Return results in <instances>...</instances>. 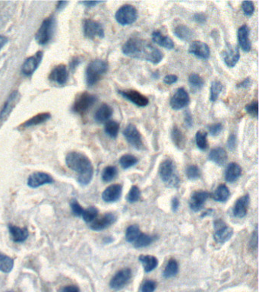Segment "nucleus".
Here are the masks:
<instances>
[{
	"label": "nucleus",
	"instance_id": "34",
	"mask_svg": "<svg viewBox=\"0 0 259 292\" xmlns=\"http://www.w3.org/2000/svg\"><path fill=\"white\" fill-rule=\"evenodd\" d=\"M229 195H230V192H229L227 186L221 184L217 188L216 190L212 195V197L216 201L222 203V202H226L229 199Z\"/></svg>",
	"mask_w": 259,
	"mask_h": 292
},
{
	"label": "nucleus",
	"instance_id": "1",
	"mask_svg": "<svg viewBox=\"0 0 259 292\" xmlns=\"http://www.w3.org/2000/svg\"><path fill=\"white\" fill-rule=\"evenodd\" d=\"M125 55L139 60H146L153 64H158L164 58L163 53L151 43L143 39L132 37L122 46Z\"/></svg>",
	"mask_w": 259,
	"mask_h": 292
},
{
	"label": "nucleus",
	"instance_id": "15",
	"mask_svg": "<svg viewBox=\"0 0 259 292\" xmlns=\"http://www.w3.org/2000/svg\"><path fill=\"white\" fill-rule=\"evenodd\" d=\"M54 182L52 177L43 172H35L30 175L28 180V185L31 188H37L43 185L49 184Z\"/></svg>",
	"mask_w": 259,
	"mask_h": 292
},
{
	"label": "nucleus",
	"instance_id": "24",
	"mask_svg": "<svg viewBox=\"0 0 259 292\" xmlns=\"http://www.w3.org/2000/svg\"><path fill=\"white\" fill-rule=\"evenodd\" d=\"M238 40L242 50L245 52L251 51L252 45L249 40V29L247 26H241L238 31Z\"/></svg>",
	"mask_w": 259,
	"mask_h": 292
},
{
	"label": "nucleus",
	"instance_id": "56",
	"mask_svg": "<svg viewBox=\"0 0 259 292\" xmlns=\"http://www.w3.org/2000/svg\"><path fill=\"white\" fill-rule=\"evenodd\" d=\"M194 19H195V21H196L197 23H198V24H204V23L206 22L207 18H206L204 14L196 13L194 15Z\"/></svg>",
	"mask_w": 259,
	"mask_h": 292
},
{
	"label": "nucleus",
	"instance_id": "6",
	"mask_svg": "<svg viewBox=\"0 0 259 292\" xmlns=\"http://www.w3.org/2000/svg\"><path fill=\"white\" fill-rule=\"evenodd\" d=\"M97 99L94 94L88 92L81 94L74 101L72 110L74 113L84 114L97 102Z\"/></svg>",
	"mask_w": 259,
	"mask_h": 292
},
{
	"label": "nucleus",
	"instance_id": "55",
	"mask_svg": "<svg viewBox=\"0 0 259 292\" xmlns=\"http://www.w3.org/2000/svg\"><path fill=\"white\" fill-rule=\"evenodd\" d=\"M237 145V138L234 134H231L228 138L227 146L229 150L234 151Z\"/></svg>",
	"mask_w": 259,
	"mask_h": 292
},
{
	"label": "nucleus",
	"instance_id": "18",
	"mask_svg": "<svg viewBox=\"0 0 259 292\" xmlns=\"http://www.w3.org/2000/svg\"><path fill=\"white\" fill-rule=\"evenodd\" d=\"M19 100L20 94L18 91H14L10 94V96L8 98V100L6 101L1 113H0V119L2 120H5L6 118H8V116L12 113V110L16 106Z\"/></svg>",
	"mask_w": 259,
	"mask_h": 292
},
{
	"label": "nucleus",
	"instance_id": "32",
	"mask_svg": "<svg viewBox=\"0 0 259 292\" xmlns=\"http://www.w3.org/2000/svg\"><path fill=\"white\" fill-rule=\"evenodd\" d=\"M173 33L178 38L184 41H189L193 37V32L192 29L184 25H179L173 31Z\"/></svg>",
	"mask_w": 259,
	"mask_h": 292
},
{
	"label": "nucleus",
	"instance_id": "12",
	"mask_svg": "<svg viewBox=\"0 0 259 292\" xmlns=\"http://www.w3.org/2000/svg\"><path fill=\"white\" fill-rule=\"evenodd\" d=\"M190 102L189 94L184 88H178L170 100V106L173 110H179L186 108Z\"/></svg>",
	"mask_w": 259,
	"mask_h": 292
},
{
	"label": "nucleus",
	"instance_id": "21",
	"mask_svg": "<svg viewBox=\"0 0 259 292\" xmlns=\"http://www.w3.org/2000/svg\"><path fill=\"white\" fill-rule=\"evenodd\" d=\"M122 187L119 184H113L108 186L102 194V199L107 203H114L120 199Z\"/></svg>",
	"mask_w": 259,
	"mask_h": 292
},
{
	"label": "nucleus",
	"instance_id": "47",
	"mask_svg": "<svg viewBox=\"0 0 259 292\" xmlns=\"http://www.w3.org/2000/svg\"><path fill=\"white\" fill-rule=\"evenodd\" d=\"M141 192L140 189L138 186H132L131 189H130V192L128 194V197H127V200L130 203H133L137 202L138 200L140 199Z\"/></svg>",
	"mask_w": 259,
	"mask_h": 292
},
{
	"label": "nucleus",
	"instance_id": "20",
	"mask_svg": "<svg viewBox=\"0 0 259 292\" xmlns=\"http://www.w3.org/2000/svg\"><path fill=\"white\" fill-rule=\"evenodd\" d=\"M67 68L65 65L61 64L56 66L49 75V79L60 85H63L68 81Z\"/></svg>",
	"mask_w": 259,
	"mask_h": 292
},
{
	"label": "nucleus",
	"instance_id": "3",
	"mask_svg": "<svg viewBox=\"0 0 259 292\" xmlns=\"http://www.w3.org/2000/svg\"><path fill=\"white\" fill-rule=\"evenodd\" d=\"M108 65L103 60H96L88 65L86 69V82L88 86L95 85L107 72Z\"/></svg>",
	"mask_w": 259,
	"mask_h": 292
},
{
	"label": "nucleus",
	"instance_id": "59",
	"mask_svg": "<svg viewBox=\"0 0 259 292\" xmlns=\"http://www.w3.org/2000/svg\"><path fill=\"white\" fill-rule=\"evenodd\" d=\"M179 201L176 197V198L173 199V201H172V208H173V210L174 211V212H176L177 209H179Z\"/></svg>",
	"mask_w": 259,
	"mask_h": 292
},
{
	"label": "nucleus",
	"instance_id": "51",
	"mask_svg": "<svg viewBox=\"0 0 259 292\" xmlns=\"http://www.w3.org/2000/svg\"><path fill=\"white\" fill-rule=\"evenodd\" d=\"M157 283L154 281L148 280L143 284L142 292H153L156 289Z\"/></svg>",
	"mask_w": 259,
	"mask_h": 292
},
{
	"label": "nucleus",
	"instance_id": "2",
	"mask_svg": "<svg viewBox=\"0 0 259 292\" xmlns=\"http://www.w3.org/2000/svg\"><path fill=\"white\" fill-rule=\"evenodd\" d=\"M66 162L68 167L76 172L77 181L82 185L89 184L93 178L94 168L89 158L81 152H69L66 155Z\"/></svg>",
	"mask_w": 259,
	"mask_h": 292
},
{
	"label": "nucleus",
	"instance_id": "8",
	"mask_svg": "<svg viewBox=\"0 0 259 292\" xmlns=\"http://www.w3.org/2000/svg\"><path fill=\"white\" fill-rule=\"evenodd\" d=\"M215 239L218 243L224 244L229 240L234 234V230L227 226L221 219L215 222Z\"/></svg>",
	"mask_w": 259,
	"mask_h": 292
},
{
	"label": "nucleus",
	"instance_id": "23",
	"mask_svg": "<svg viewBox=\"0 0 259 292\" xmlns=\"http://www.w3.org/2000/svg\"><path fill=\"white\" fill-rule=\"evenodd\" d=\"M249 202H250V199H249V196L248 194L239 199L236 203L235 206H234V216L240 218H244L247 214Z\"/></svg>",
	"mask_w": 259,
	"mask_h": 292
},
{
	"label": "nucleus",
	"instance_id": "4",
	"mask_svg": "<svg viewBox=\"0 0 259 292\" xmlns=\"http://www.w3.org/2000/svg\"><path fill=\"white\" fill-rule=\"evenodd\" d=\"M55 28V20L53 17L46 18L37 31L35 39L39 44L44 45L52 38Z\"/></svg>",
	"mask_w": 259,
	"mask_h": 292
},
{
	"label": "nucleus",
	"instance_id": "53",
	"mask_svg": "<svg viewBox=\"0 0 259 292\" xmlns=\"http://www.w3.org/2000/svg\"><path fill=\"white\" fill-rule=\"evenodd\" d=\"M184 122L186 127H191L193 124V119H192V113L189 110H186L185 115H184Z\"/></svg>",
	"mask_w": 259,
	"mask_h": 292
},
{
	"label": "nucleus",
	"instance_id": "45",
	"mask_svg": "<svg viewBox=\"0 0 259 292\" xmlns=\"http://www.w3.org/2000/svg\"><path fill=\"white\" fill-rule=\"evenodd\" d=\"M207 133L203 131L197 132L195 139H196V145L198 149L201 150H206L209 143H208Z\"/></svg>",
	"mask_w": 259,
	"mask_h": 292
},
{
	"label": "nucleus",
	"instance_id": "39",
	"mask_svg": "<svg viewBox=\"0 0 259 292\" xmlns=\"http://www.w3.org/2000/svg\"><path fill=\"white\" fill-rule=\"evenodd\" d=\"M153 241V237L149 236L148 234L141 233L139 237H137V239L135 240L133 245H134L135 248H145V247L150 245Z\"/></svg>",
	"mask_w": 259,
	"mask_h": 292
},
{
	"label": "nucleus",
	"instance_id": "52",
	"mask_svg": "<svg viewBox=\"0 0 259 292\" xmlns=\"http://www.w3.org/2000/svg\"><path fill=\"white\" fill-rule=\"evenodd\" d=\"M223 130V126L221 124H212L209 127V132L212 136H218Z\"/></svg>",
	"mask_w": 259,
	"mask_h": 292
},
{
	"label": "nucleus",
	"instance_id": "33",
	"mask_svg": "<svg viewBox=\"0 0 259 292\" xmlns=\"http://www.w3.org/2000/svg\"><path fill=\"white\" fill-rule=\"evenodd\" d=\"M171 138L173 144L179 149H184L186 145V139L181 130L177 127H173L171 132Z\"/></svg>",
	"mask_w": 259,
	"mask_h": 292
},
{
	"label": "nucleus",
	"instance_id": "19",
	"mask_svg": "<svg viewBox=\"0 0 259 292\" xmlns=\"http://www.w3.org/2000/svg\"><path fill=\"white\" fill-rule=\"evenodd\" d=\"M223 60L229 68L234 67L240 58V51L237 46L229 45L223 53Z\"/></svg>",
	"mask_w": 259,
	"mask_h": 292
},
{
	"label": "nucleus",
	"instance_id": "60",
	"mask_svg": "<svg viewBox=\"0 0 259 292\" xmlns=\"http://www.w3.org/2000/svg\"><path fill=\"white\" fill-rule=\"evenodd\" d=\"M102 2H98V1H87V2H82L83 4H85V6H88V7H94L96 5L99 4V3H101Z\"/></svg>",
	"mask_w": 259,
	"mask_h": 292
},
{
	"label": "nucleus",
	"instance_id": "29",
	"mask_svg": "<svg viewBox=\"0 0 259 292\" xmlns=\"http://www.w3.org/2000/svg\"><path fill=\"white\" fill-rule=\"evenodd\" d=\"M152 39L153 41L156 43L157 44L160 45L162 47L166 48V49L172 50L174 48V43L171 38L167 36H164L163 34L158 31H155L152 34Z\"/></svg>",
	"mask_w": 259,
	"mask_h": 292
},
{
	"label": "nucleus",
	"instance_id": "28",
	"mask_svg": "<svg viewBox=\"0 0 259 292\" xmlns=\"http://www.w3.org/2000/svg\"><path fill=\"white\" fill-rule=\"evenodd\" d=\"M113 109H112L110 105L103 104L96 111L95 115H94V119L99 124H103V123L108 122V119L113 115Z\"/></svg>",
	"mask_w": 259,
	"mask_h": 292
},
{
	"label": "nucleus",
	"instance_id": "37",
	"mask_svg": "<svg viewBox=\"0 0 259 292\" xmlns=\"http://www.w3.org/2000/svg\"><path fill=\"white\" fill-rule=\"evenodd\" d=\"M189 85L193 91H199L204 86V80L199 75L192 73L189 76Z\"/></svg>",
	"mask_w": 259,
	"mask_h": 292
},
{
	"label": "nucleus",
	"instance_id": "40",
	"mask_svg": "<svg viewBox=\"0 0 259 292\" xmlns=\"http://www.w3.org/2000/svg\"><path fill=\"white\" fill-rule=\"evenodd\" d=\"M141 233L142 232L138 225H130L125 231V239L130 243H134L135 240L137 239Z\"/></svg>",
	"mask_w": 259,
	"mask_h": 292
},
{
	"label": "nucleus",
	"instance_id": "38",
	"mask_svg": "<svg viewBox=\"0 0 259 292\" xmlns=\"http://www.w3.org/2000/svg\"><path fill=\"white\" fill-rule=\"evenodd\" d=\"M105 130L108 136L115 139L117 137L118 133H119V124L116 121H108L105 124Z\"/></svg>",
	"mask_w": 259,
	"mask_h": 292
},
{
	"label": "nucleus",
	"instance_id": "46",
	"mask_svg": "<svg viewBox=\"0 0 259 292\" xmlns=\"http://www.w3.org/2000/svg\"><path fill=\"white\" fill-rule=\"evenodd\" d=\"M186 176L189 180L194 181V180H196L200 178V176H201V171L196 165H189L186 168Z\"/></svg>",
	"mask_w": 259,
	"mask_h": 292
},
{
	"label": "nucleus",
	"instance_id": "17",
	"mask_svg": "<svg viewBox=\"0 0 259 292\" xmlns=\"http://www.w3.org/2000/svg\"><path fill=\"white\" fill-rule=\"evenodd\" d=\"M43 58V53L39 51L35 55L29 57L22 66V72L26 76H31L35 72Z\"/></svg>",
	"mask_w": 259,
	"mask_h": 292
},
{
	"label": "nucleus",
	"instance_id": "58",
	"mask_svg": "<svg viewBox=\"0 0 259 292\" xmlns=\"http://www.w3.org/2000/svg\"><path fill=\"white\" fill-rule=\"evenodd\" d=\"M63 292H80L79 288L75 285H69L63 288Z\"/></svg>",
	"mask_w": 259,
	"mask_h": 292
},
{
	"label": "nucleus",
	"instance_id": "49",
	"mask_svg": "<svg viewBox=\"0 0 259 292\" xmlns=\"http://www.w3.org/2000/svg\"><path fill=\"white\" fill-rule=\"evenodd\" d=\"M71 209H72V213L76 217L82 216V213H83L84 209L81 206V205L77 203V200H72L70 203Z\"/></svg>",
	"mask_w": 259,
	"mask_h": 292
},
{
	"label": "nucleus",
	"instance_id": "35",
	"mask_svg": "<svg viewBox=\"0 0 259 292\" xmlns=\"http://www.w3.org/2000/svg\"><path fill=\"white\" fill-rule=\"evenodd\" d=\"M178 271H179V265H178L177 262L175 259H170L166 265L163 275L166 279H170V278L174 277L177 274Z\"/></svg>",
	"mask_w": 259,
	"mask_h": 292
},
{
	"label": "nucleus",
	"instance_id": "61",
	"mask_svg": "<svg viewBox=\"0 0 259 292\" xmlns=\"http://www.w3.org/2000/svg\"><path fill=\"white\" fill-rule=\"evenodd\" d=\"M7 42L8 39L6 37L0 35V51L7 43Z\"/></svg>",
	"mask_w": 259,
	"mask_h": 292
},
{
	"label": "nucleus",
	"instance_id": "10",
	"mask_svg": "<svg viewBox=\"0 0 259 292\" xmlns=\"http://www.w3.org/2000/svg\"><path fill=\"white\" fill-rule=\"evenodd\" d=\"M84 33L85 36L90 39L98 37L103 38L105 37V30L100 23L94 20L88 19L84 24Z\"/></svg>",
	"mask_w": 259,
	"mask_h": 292
},
{
	"label": "nucleus",
	"instance_id": "11",
	"mask_svg": "<svg viewBox=\"0 0 259 292\" xmlns=\"http://www.w3.org/2000/svg\"><path fill=\"white\" fill-rule=\"evenodd\" d=\"M132 277V272L130 269L125 268L118 272L111 281V287L115 290L123 288L130 282Z\"/></svg>",
	"mask_w": 259,
	"mask_h": 292
},
{
	"label": "nucleus",
	"instance_id": "54",
	"mask_svg": "<svg viewBox=\"0 0 259 292\" xmlns=\"http://www.w3.org/2000/svg\"><path fill=\"white\" fill-rule=\"evenodd\" d=\"M178 81V77L175 75H167L164 77V83L167 85H172V84L176 83Z\"/></svg>",
	"mask_w": 259,
	"mask_h": 292
},
{
	"label": "nucleus",
	"instance_id": "26",
	"mask_svg": "<svg viewBox=\"0 0 259 292\" xmlns=\"http://www.w3.org/2000/svg\"><path fill=\"white\" fill-rule=\"evenodd\" d=\"M209 159L218 165H224L227 161V154L223 148H215L211 151Z\"/></svg>",
	"mask_w": 259,
	"mask_h": 292
},
{
	"label": "nucleus",
	"instance_id": "36",
	"mask_svg": "<svg viewBox=\"0 0 259 292\" xmlns=\"http://www.w3.org/2000/svg\"><path fill=\"white\" fill-rule=\"evenodd\" d=\"M14 266L13 259L0 253V271L9 273Z\"/></svg>",
	"mask_w": 259,
	"mask_h": 292
},
{
	"label": "nucleus",
	"instance_id": "27",
	"mask_svg": "<svg viewBox=\"0 0 259 292\" xmlns=\"http://www.w3.org/2000/svg\"><path fill=\"white\" fill-rule=\"evenodd\" d=\"M242 174V168L237 163H230L228 164L225 172V178L229 183L237 181Z\"/></svg>",
	"mask_w": 259,
	"mask_h": 292
},
{
	"label": "nucleus",
	"instance_id": "13",
	"mask_svg": "<svg viewBox=\"0 0 259 292\" xmlns=\"http://www.w3.org/2000/svg\"><path fill=\"white\" fill-rule=\"evenodd\" d=\"M119 94H120L124 99H127L137 106L145 107L148 105V99L136 90L119 91Z\"/></svg>",
	"mask_w": 259,
	"mask_h": 292
},
{
	"label": "nucleus",
	"instance_id": "31",
	"mask_svg": "<svg viewBox=\"0 0 259 292\" xmlns=\"http://www.w3.org/2000/svg\"><path fill=\"white\" fill-rule=\"evenodd\" d=\"M139 261L143 265L145 271L150 273L157 268L158 265V260L156 257L150 255H141L139 258Z\"/></svg>",
	"mask_w": 259,
	"mask_h": 292
},
{
	"label": "nucleus",
	"instance_id": "22",
	"mask_svg": "<svg viewBox=\"0 0 259 292\" xmlns=\"http://www.w3.org/2000/svg\"><path fill=\"white\" fill-rule=\"evenodd\" d=\"M209 197V192H204V191L194 192L190 200L191 209L194 212H198L201 210Z\"/></svg>",
	"mask_w": 259,
	"mask_h": 292
},
{
	"label": "nucleus",
	"instance_id": "14",
	"mask_svg": "<svg viewBox=\"0 0 259 292\" xmlns=\"http://www.w3.org/2000/svg\"><path fill=\"white\" fill-rule=\"evenodd\" d=\"M189 52L195 55V57L204 59V60L209 59L211 54L209 45L204 42L198 41V40H195L191 43L189 48Z\"/></svg>",
	"mask_w": 259,
	"mask_h": 292
},
{
	"label": "nucleus",
	"instance_id": "5",
	"mask_svg": "<svg viewBox=\"0 0 259 292\" xmlns=\"http://www.w3.org/2000/svg\"><path fill=\"white\" fill-rule=\"evenodd\" d=\"M115 17L116 21L121 26H130L137 19L138 12L134 6L124 5L118 9Z\"/></svg>",
	"mask_w": 259,
	"mask_h": 292
},
{
	"label": "nucleus",
	"instance_id": "25",
	"mask_svg": "<svg viewBox=\"0 0 259 292\" xmlns=\"http://www.w3.org/2000/svg\"><path fill=\"white\" fill-rule=\"evenodd\" d=\"M9 229L12 240L16 243L24 242L29 237V230L26 228H19L15 225H9Z\"/></svg>",
	"mask_w": 259,
	"mask_h": 292
},
{
	"label": "nucleus",
	"instance_id": "42",
	"mask_svg": "<svg viewBox=\"0 0 259 292\" xmlns=\"http://www.w3.org/2000/svg\"><path fill=\"white\" fill-rule=\"evenodd\" d=\"M138 158L132 155H125L121 157L119 164L122 168L128 169L137 164Z\"/></svg>",
	"mask_w": 259,
	"mask_h": 292
},
{
	"label": "nucleus",
	"instance_id": "44",
	"mask_svg": "<svg viewBox=\"0 0 259 292\" xmlns=\"http://www.w3.org/2000/svg\"><path fill=\"white\" fill-rule=\"evenodd\" d=\"M117 175V169L113 166H108L103 169L102 173V179L105 182H111Z\"/></svg>",
	"mask_w": 259,
	"mask_h": 292
},
{
	"label": "nucleus",
	"instance_id": "50",
	"mask_svg": "<svg viewBox=\"0 0 259 292\" xmlns=\"http://www.w3.org/2000/svg\"><path fill=\"white\" fill-rule=\"evenodd\" d=\"M246 110L251 116H258V102H253L246 105Z\"/></svg>",
	"mask_w": 259,
	"mask_h": 292
},
{
	"label": "nucleus",
	"instance_id": "48",
	"mask_svg": "<svg viewBox=\"0 0 259 292\" xmlns=\"http://www.w3.org/2000/svg\"><path fill=\"white\" fill-rule=\"evenodd\" d=\"M242 8H243L245 15H247V16H252L255 12V6H254L253 3L251 1L243 2Z\"/></svg>",
	"mask_w": 259,
	"mask_h": 292
},
{
	"label": "nucleus",
	"instance_id": "62",
	"mask_svg": "<svg viewBox=\"0 0 259 292\" xmlns=\"http://www.w3.org/2000/svg\"><path fill=\"white\" fill-rule=\"evenodd\" d=\"M7 292H15V291H7Z\"/></svg>",
	"mask_w": 259,
	"mask_h": 292
},
{
	"label": "nucleus",
	"instance_id": "41",
	"mask_svg": "<svg viewBox=\"0 0 259 292\" xmlns=\"http://www.w3.org/2000/svg\"><path fill=\"white\" fill-rule=\"evenodd\" d=\"M222 89L223 85L221 82H219V81H215V82H212V85H211V102H215V101H217Z\"/></svg>",
	"mask_w": 259,
	"mask_h": 292
},
{
	"label": "nucleus",
	"instance_id": "7",
	"mask_svg": "<svg viewBox=\"0 0 259 292\" xmlns=\"http://www.w3.org/2000/svg\"><path fill=\"white\" fill-rule=\"evenodd\" d=\"M175 167L173 161L167 159L163 161L160 165L159 173L164 182L170 183L175 186L179 183V179L174 174Z\"/></svg>",
	"mask_w": 259,
	"mask_h": 292
},
{
	"label": "nucleus",
	"instance_id": "30",
	"mask_svg": "<svg viewBox=\"0 0 259 292\" xmlns=\"http://www.w3.org/2000/svg\"><path fill=\"white\" fill-rule=\"evenodd\" d=\"M49 118H50V114L49 113H39V114L31 118L30 119L26 121V122L23 123L21 127H23V128H28V127L39 125V124L46 122Z\"/></svg>",
	"mask_w": 259,
	"mask_h": 292
},
{
	"label": "nucleus",
	"instance_id": "57",
	"mask_svg": "<svg viewBox=\"0 0 259 292\" xmlns=\"http://www.w3.org/2000/svg\"><path fill=\"white\" fill-rule=\"evenodd\" d=\"M250 85V79H249V78H247V79H245L244 81H243V82H240V84H238V85H237V87H238V88H246Z\"/></svg>",
	"mask_w": 259,
	"mask_h": 292
},
{
	"label": "nucleus",
	"instance_id": "9",
	"mask_svg": "<svg viewBox=\"0 0 259 292\" xmlns=\"http://www.w3.org/2000/svg\"><path fill=\"white\" fill-rule=\"evenodd\" d=\"M123 135L127 142L135 149H143L142 135L136 128V126L133 125V124H130V125L127 126L124 130Z\"/></svg>",
	"mask_w": 259,
	"mask_h": 292
},
{
	"label": "nucleus",
	"instance_id": "43",
	"mask_svg": "<svg viewBox=\"0 0 259 292\" xmlns=\"http://www.w3.org/2000/svg\"><path fill=\"white\" fill-rule=\"evenodd\" d=\"M97 215H98V210H97V208L91 206V207L84 210L82 216L85 222L91 223L93 221L97 218Z\"/></svg>",
	"mask_w": 259,
	"mask_h": 292
},
{
	"label": "nucleus",
	"instance_id": "16",
	"mask_svg": "<svg viewBox=\"0 0 259 292\" xmlns=\"http://www.w3.org/2000/svg\"><path fill=\"white\" fill-rule=\"evenodd\" d=\"M116 216L113 213H107L100 218H96L91 223V229L94 231H102L109 228L111 225L115 223Z\"/></svg>",
	"mask_w": 259,
	"mask_h": 292
}]
</instances>
